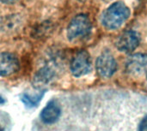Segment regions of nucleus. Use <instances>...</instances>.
I'll use <instances>...</instances> for the list:
<instances>
[{
	"label": "nucleus",
	"instance_id": "f257e3e1",
	"mask_svg": "<svg viewBox=\"0 0 147 131\" xmlns=\"http://www.w3.org/2000/svg\"><path fill=\"white\" fill-rule=\"evenodd\" d=\"M130 10L123 2H116L111 4L102 14V24L109 30L121 27L128 19Z\"/></svg>",
	"mask_w": 147,
	"mask_h": 131
},
{
	"label": "nucleus",
	"instance_id": "f03ea898",
	"mask_svg": "<svg viewBox=\"0 0 147 131\" xmlns=\"http://www.w3.org/2000/svg\"><path fill=\"white\" fill-rule=\"evenodd\" d=\"M91 27V21L88 15L84 14L77 15L67 27V39L71 42L81 40L90 33Z\"/></svg>",
	"mask_w": 147,
	"mask_h": 131
},
{
	"label": "nucleus",
	"instance_id": "7ed1b4c3",
	"mask_svg": "<svg viewBox=\"0 0 147 131\" xmlns=\"http://www.w3.org/2000/svg\"><path fill=\"white\" fill-rule=\"evenodd\" d=\"M96 68L100 76L110 78L117 69V63L113 54L109 51H103L96 59Z\"/></svg>",
	"mask_w": 147,
	"mask_h": 131
},
{
	"label": "nucleus",
	"instance_id": "20e7f679",
	"mask_svg": "<svg viewBox=\"0 0 147 131\" xmlns=\"http://www.w3.org/2000/svg\"><path fill=\"white\" fill-rule=\"evenodd\" d=\"M70 69L75 77H80L87 75L91 70V59L86 51H78L72 58Z\"/></svg>",
	"mask_w": 147,
	"mask_h": 131
},
{
	"label": "nucleus",
	"instance_id": "39448f33",
	"mask_svg": "<svg viewBox=\"0 0 147 131\" xmlns=\"http://www.w3.org/2000/svg\"><path fill=\"white\" fill-rule=\"evenodd\" d=\"M140 38L135 31H127L118 38L116 41V47L120 51L129 53L134 51L140 45Z\"/></svg>",
	"mask_w": 147,
	"mask_h": 131
},
{
	"label": "nucleus",
	"instance_id": "423d86ee",
	"mask_svg": "<svg viewBox=\"0 0 147 131\" xmlns=\"http://www.w3.org/2000/svg\"><path fill=\"white\" fill-rule=\"evenodd\" d=\"M19 67V60L16 55L10 52H0V77L14 75Z\"/></svg>",
	"mask_w": 147,
	"mask_h": 131
},
{
	"label": "nucleus",
	"instance_id": "0eeeda50",
	"mask_svg": "<svg viewBox=\"0 0 147 131\" xmlns=\"http://www.w3.org/2000/svg\"><path fill=\"white\" fill-rule=\"evenodd\" d=\"M127 71L133 76H139L147 70V55L137 53L130 56L126 63Z\"/></svg>",
	"mask_w": 147,
	"mask_h": 131
},
{
	"label": "nucleus",
	"instance_id": "6e6552de",
	"mask_svg": "<svg viewBox=\"0 0 147 131\" xmlns=\"http://www.w3.org/2000/svg\"><path fill=\"white\" fill-rule=\"evenodd\" d=\"M56 76V70L51 64H46L40 68L34 76L33 86L36 88H40L41 87L48 84L51 81L54 79Z\"/></svg>",
	"mask_w": 147,
	"mask_h": 131
},
{
	"label": "nucleus",
	"instance_id": "1a4fd4ad",
	"mask_svg": "<svg viewBox=\"0 0 147 131\" xmlns=\"http://www.w3.org/2000/svg\"><path fill=\"white\" fill-rule=\"evenodd\" d=\"M61 115L59 105L55 100L49 101L40 112V119L46 124H53L56 123Z\"/></svg>",
	"mask_w": 147,
	"mask_h": 131
},
{
	"label": "nucleus",
	"instance_id": "9d476101",
	"mask_svg": "<svg viewBox=\"0 0 147 131\" xmlns=\"http://www.w3.org/2000/svg\"><path fill=\"white\" fill-rule=\"evenodd\" d=\"M22 25V20L18 15H12L0 18V33H13Z\"/></svg>",
	"mask_w": 147,
	"mask_h": 131
},
{
	"label": "nucleus",
	"instance_id": "9b49d317",
	"mask_svg": "<svg viewBox=\"0 0 147 131\" xmlns=\"http://www.w3.org/2000/svg\"><path fill=\"white\" fill-rule=\"evenodd\" d=\"M45 92H46V90H43V91H41V93L37 94L36 95L24 93L21 96V100L27 107L33 108L39 105V103L40 102V100H42V98L45 94Z\"/></svg>",
	"mask_w": 147,
	"mask_h": 131
},
{
	"label": "nucleus",
	"instance_id": "f8f14e48",
	"mask_svg": "<svg viewBox=\"0 0 147 131\" xmlns=\"http://www.w3.org/2000/svg\"><path fill=\"white\" fill-rule=\"evenodd\" d=\"M140 131H147V116L145 117L142 121L140 122V128H139Z\"/></svg>",
	"mask_w": 147,
	"mask_h": 131
},
{
	"label": "nucleus",
	"instance_id": "ddd939ff",
	"mask_svg": "<svg viewBox=\"0 0 147 131\" xmlns=\"http://www.w3.org/2000/svg\"><path fill=\"white\" fill-rule=\"evenodd\" d=\"M17 0H0V2L3 3H14Z\"/></svg>",
	"mask_w": 147,
	"mask_h": 131
},
{
	"label": "nucleus",
	"instance_id": "4468645a",
	"mask_svg": "<svg viewBox=\"0 0 147 131\" xmlns=\"http://www.w3.org/2000/svg\"><path fill=\"white\" fill-rule=\"evenodd\" d=\"M5 102V100H4V99L3 98V97H1L0 96V105H2V104H3Z\"/></svg>",
	"mask_w": 147,
	"mask_h": 131
},
{
	"label": "nucleus",
	"instance_id": "2eb2a0df",
	"mask_svg": "<svg viewBox=\"0 0 147 131\" xmlns=\"http://www.w3.org/2000/svg\"><path fill=\"white\" fill-rule=\"evenodd\" d=\"M0 131H5V130H4L3 128H2V127H0Z\"/></svg>",
	"mask_w": 147,
	"mask_h": 131
},
{
	"label": "nucleus",
	"instance_id": "dca6fc26",
	"mask_svg": "<svg viewBox=\"0 0 147 131\" xmlns=\"http://www.w3.org/2000/svg\"><path fill=\"white\" fill-rule=\"evenodd\" d=\"M78 1H81V2H84V1H85V0H78Z\"/></svg>",
	"mask_w": 147,
	"mask_h": 131
},
{
	"label": "nucleus",
	"instance_id": "f3484780",
	"mask_svg": "<svg viewBox=\"0 0 147 131\" xmlns=\"http://www.w3.org/2000/svg\"><path fill=\"white\" fill-rule=\"evenodd\" d=\"M105 1H110V0H105Z\"/></svg>",
	"mask_w": 147,
	"mask_h": 131
}]
</instances>
